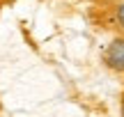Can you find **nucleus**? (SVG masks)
Returning <instances> with one entry per match:
<instances>
[{
  "label": "nucleus",
  "instance_id": "1",
  "mask_svg": "<svg viewBox=\"0 0 124 117\" xmlns=\"http://www.w3.org/2000/svg\"><path fill=\"white\" fill-rule=\"evenodd\" d=\"M106 67L113 69L117 73H124V35L122 37H115L110 41V46L106 48Z\"/></svg>",
  "mask_w": 124,
  "mask_h": 117
},
{
  "label": "nucleus",
  "instance_id": "2",
  "mask_svg": "<svg viewBox=\"0 0 124 117\" xmlns=\"http://www.w3.org/2000/svg\"><path fill=\"white\" fill-rule=\"evenodd\" d=\"M115 18H117V25L124 30V2L117 5V9H115Z\"/></svg>",
  "mask_w": 124,
  "mask_h": 117
},
{
  "label": "nucleus",
  "instance_id": "3",
  "mask_svg": "<svg viewBox=\"0 0 124 117\" xmlns=\"http://www.w3.org/2000/svg\"><path fill=\"white\" fill-rule=\"evenodd\" d=\"M122 117H124V96H122Z\"/></svg>",
  "mask_w": 124,
  "mask_h": 117
}]
</instances>
